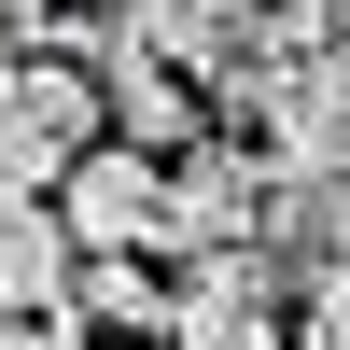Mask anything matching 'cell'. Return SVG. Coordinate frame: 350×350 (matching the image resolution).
Wrapping results in <instances>:
<instances>
[{"label": "cell", "mask_w": 350, "mask_h": 350, "mask_svg": "<svg viewBox=\"0 0 350 350\" xmlns=\"http://www.w3.org/2000/svg\"><path fill=\"white\" fill-rule=\"evenodd\" d=\"M84 140H98V70L84 56H0V183L42 196Z\"/></svg>", "instance_id": "cell-1"}, {"label": "cell", "mask_w": 350, "mask_h": 350, "mask_svg": "<svg viewBox=\"0 0 350 350\" xmlns=\"http://www.w3.org/2000/svg\"><path fill=\"white\" fill-rule=\"evenodd\" d=\"M154 336H168V350H280V252H252V239L183 252Z\"/></svg>", "instance_id": "cell-2"}, {"label": "cell", "mask_w": 350, "mask_h": 350, "mask_svg": "<svg viewBox=\"0 0 350 350\" xmlns=\"http://www.w3.org/2000/svg\"><path fill=\"white\" fill-rule=\"evenodd\" d=\"M252 211H267V168H252L239 140H183V154H154V239H168V252L252 239Z\"/></svg>", "instance_id": "cell-3"}, {"label": "cell", "mask_w": 350, "mask_h": 350, "mask_svg": "<svg viewBox=\"0 0 350 350\" xmlns=\"http://www.w3.org/2000/svg\"><path fill=\"white\" fill-rule=\"evenodd\" d=\"M42 196H56V224H70V252H140V239H154V154L112 140V126L84 140Z\"/></svg>", "instance_id": "cell-4"}, {"label": "cell", "mask_w": 350, "mask_h": 350, "mask_svg": "<svg viewBox=\"0 0 350 350\" xmlns=\"http://www.w3.org/2000/svg\"><path fill=\"white\" fill-rule=\"evenodd\" d=\"M56 280H70L56 196H14V183H0V308H56Z\"/></svg>", "instance_id": "cell-5"}]
</instances>
